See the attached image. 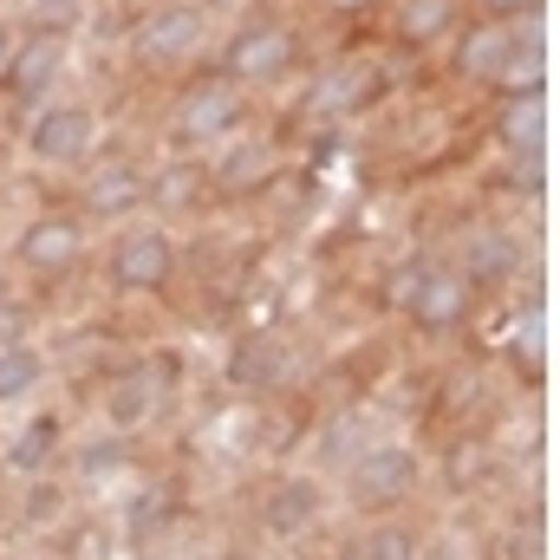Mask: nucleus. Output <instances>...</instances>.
I'll return each instance as SVG.
<instances>
[{"instance_id": "7c9ffc66", "label": "nucleus", "mask_w": 560, "mask_h": 560, "mask_svg": "<svg viewBox=\"0 0 560 560\" xmlns=\"http://www.w3.org/2000/svg\"><path fill=\"white\" fill-rule=\"evenodd\" d=\"M125 7H143V0H125Z\"/></svg>"}, {"instance_id": "2eb2a0df", "label": "nucleus", "mask_w": 560, "mask_h": 560, "mask_svg": "<svg viewBox=\"0 0 560 560\" xmlns=\"http://www.w3.org/2000/svg\"><path fill=\"white\" fill-rule=\"evenodd\" d=\"M287 378V352H280L275 332H242L229 346V385L235 392H275Z\"/></svg>"}, {"instance_id": "a211bd4d", "label": "nucleus", "mask_w": 560, "mask_h": 560, "mask_svg": "<svg viewBox=\"0 0 560 560\" xmlns=\"http://www.w3.org/2000/svg\"><path fill=\"white\" fill-rule=\"evenodd\" d=\"M456 20H463V0H398V39L405 46H443L450 33H456Z\"/></svg>"}, {"instance_id": "39448f33", "label": "nucleus", "mask_w": 560, "mask_h": 560, "mask_svg": "<svg viewBox=\"0 0 560 560\" xmlns=\"http://www.w3.org/2000/svg\"><path fill=\"white\" fill-rule=\"evenodd\" d=\"M92 138H98V112H92L85 98H46V105L33 112V125H26V150H33V163H46V170L85 163V156H92Z\"/></svg>"}, {"instance_id": "412c9836", "label": "nucleus", "mask_w": 560, "mask_h": 560, "mask_svg": "<svg viewBox=\"0 0 560 560\" xmlns=\"http://www.w3.org/2000/svg\"><path fill=\"white\" fill-rule=\"evenodd\" d=\"M372 92H378V66L352 59V66L332 72V85H319V105H326V112H346V105H365Z\"/></svg>"}, {"instance_id": "4be33fe9", "label": "nucleus", "mask_w": 560, "mask_h": 560, "mask_svg": "<svg viewBox=\"0 0 560 560\" xmlns=\"http://www.w3.org/2000/svg\"><path fill=\"white\" fill-rule=\"evenodd\" d=\"M156 398H163V392H156V378H150V372H125V385H118V392H112V423H118V430H138L143 418H150V405H156Z\"/></svg>"}, {"instance_id": "cd10ccee", "label": "nucleus", "mask_w": 560, "mask_h": 560, "mask_svg": "<svg viewBox=\"0 0 560 560\" xmlns=\"http://www.w3.org/2000/svg\"><path fill=\"white\" fill-rule=\"evenodd\" d=\"M7 59H13V33L0 26V85H7Z\"/></svg>"}, {"instance_id": "c756f323", "label": "nucleus", "mask_w": 560, "mask_h": 560, "mask_svg": "<svg viewBox=\"0 0 560 560\" xmlns=\"http://www.w3.org/2000/svg\"><path fill=\"white\" fill-rule=\"evenodd\" d=\"M196 7H202V13H209V7H235V0H196Z\"/></svg>"}, {"instance_id": "393cba45", "label": "nucleus", "mask_w": 560, "mask_h": 560, "mask_svg": "<svg viewBox=\"0 0 560 560\" xmlns=\"http://www.w3.org/2000/svg\"><path fill=\"white\" fill-rule=\"evenodd\" d=\"M26 332H33V306L13 300V293H0V352L7 346H26Z\"/></svg>"}, {"instance_id": "a878e982", "label": "nucleus", "mask_w": 560, "mask_h": 560, "mask_svg": "<svg viewBox=\"0 0 560 560\" xmlns=\"http://www.w3.org/2000/svg\"><path fill=\"white\" fill-rule=\"evenodd\" d=\"M170 509H176V502H170V489L143 495V502H138V515H131V535H138V541H150V528H156V522H163Z\"/></svg>"}, {"instance_id": "f03ea898", "label": "nucleus", "mask_w": 560, "mask_h": 560, "mask_svg": "<svg viewBox=\"0 0 560 560\" xmlns=\"http://www.w3.org/2000/svg\"><path fill=\"white\" fill-rule=\"evenodd\" d=\"M66 66H72V33H20L13 39V59H7V98L20 105V112H39L52 92H59V79H66Z\"/></svg>"}, {"instance_id": "5701e85b", "label": "nucleus", "mask_w": 560, "mask_h": 560, "mask_svg": "<svg viewBox=\"0 0 560 560\" xmlns=\"http://www.w3.org/2000/svg\"><path fill=\"white\" fill-rule=\"evenodd\" d=\"M359 560H418V541H411V528H398V522H378V528L359 541Z\"/></svg>"}, {"instance_id": "0eeeda50", "label": "nucleus", "mask_w": 560, "mask_h": 560, "mask_svg": "<svg viewBox=\"0 0 560 560\" xmlns=\"http://www.w3.org/2000/svg\"><path fill=\"white\" fill-rule=\"evenodd\" d=\"M13 261L39 280L72 275V268L85 261V215H59V209H52V215H33V222L20 229V242H13Z\"/></svg>"}, {"instance_id": "2f4dec72", "label": "nucleus", "mask_w": 560, "mask_h": 560, "mask_svg": "<svg viewBox=\"0 0 560 560\" xmlns=\"http://www.w3.org/2000/svg\"><path fill=\"white\" fill-rule=\"evenodd\" d=\"M0 522H7V515H0Z\"/></svg>"}, {"instance_id": "6ab92c4d", "label": "nucleus", "mask_w": 560, "mask_h": 560, "mask_svg": "<svg viewBox=\"0 0 560 560\" xmlns=\"http://www.w3.org/2000/svg\"><path fill=\"white\" fill-rule=\"evenodd\" d=\"M495 143H502L509 156L548 150V98H502V118H495Z\"/></svg>"}, {"instance_id": "b1692460", "label": "nucleus", "mask_w": 560, "mask_h": 560, "mask_svg": "<svg viewBox=\"0 0 560 560\" xmlns=\"http://www.w3.org/2000/svg\"><path fill=\"white\" fill-rule=\"evenodd\" d=\"M85 7L92 0H26V20H33V33H72L85 20Z\"/></svg>"}, {"instance_id": "ddd939ff", "label": "nucleus", "mask_w": 560, "mask_h": 560, "mask_svg": "<svg viewBox=\"0 0 560 560\" xmlns=\"http://www.w3.org/2000/svg\"><path fill=\"white\" fill-rule=\"evenodd\" d=\"M275 170H280L275 143L242 138V143H229V150L215 156V170H209V189H222V196H255V189H268V183H275Z\"/></svg>"}, {"instance_id": "423d86ee", "label": "nucleus", "mask_w": 560, "mask_h": 560, "mask_svg": "<svg viewBox=\"0 0 560 560\" xmlns=\"http://www.w3.org/2000/svg\"><path fill=\"white\" fill-rule=\"evenodd\" d=\"M242 85H229L222 72L215 79H196V85H183L176 92V105H170V138L176 143H222L235 125H242Z\"/></svg>"}, {"instance_id": "dca6fc26", "label": "nucleus", "mask_w": 560, "mask_h": 560, "mask_svg": "<svg viewBox=\"0 0 560 560\" xmlns=\"http://www.w3.org/2000/svg\"><path fill=\"white\" fill-rule=\"evenodd\" d=\"M319 509H326L319 482H306V476H287V482H275V489H268V502H261V522H268V535L293 541V535H306V528L319 522Z\"/></svg>"}, {"instance_id": "aec40b11", "label": "nucleus", "mask_w": 560, "mask_h": 560, "mask_svg": "<svg viewBox=\"0 0 560 560\" xmlns=\"http://www.w3.org/2000/svg\"><path fill=\"white\" fill-rule=\"evenodd\" d=\"M39 378H46V359H39V346H33V339L0 352V405L33 398V392H39Z\"/></svg>"}, {"instance_id": "bb28decb", "label": "nucleus", "mask_w": 560, "mask_h": 560, "mask_svg": "<svg viewBox=\"0 0 560 560\" xmlns=\"http://www.w3.org/2000/svg\"><path fill=\"white\" fill-rule=\"evenodd\" d=\"M541 0H482V13L489 20H522V13H535Z\"/></svg>"}, {"instance_id": "7ed1b4c3", "label": "nucleus", "mask_w": 560, "mask_h": 560, "mask_svg": "<svg viewBox=\"0 0 560 560\" xmlns=\"http://www.w3.org/2000/svg\"><path fill=\"white\" fill-rule=\"evenodd\" d=\"M202 7L176 0V7H143V20H131V59L143 72H176L196 46H202Z\"/></svg>"}, {"instance_id": "f257e3e1", "label": "nucleus", "mask_w": 560, "mask_h": 560, "mask_svg": "<svg viewBox=\"0 0 560 560\" xmlns=\"http://www.w3.org/2000/svg\"><path fill=\"white\" fill-rule=\"evenodd\" d=\"M300 66V33L287 26V20H248V26H235V39L222 46V79L229 85H275Z\"/></svg>"}, {"instance_id": "c85d7f7f", "label": "nucleus", "mask_w": 560, "mask_h": 560, "mask_svg": "<svg viewBox=\"0 0 560 560\" xmlns=\"http://www.w3.org/2000/svg\"><path fill=\"white\" fill-rule=\"evenodd\" d=\"M332 13H365V7H378V0H326Z\"/></svg>"}, {"instance_id": "9b49d317", "label": "nucleus", "mask_w": 560, "mask_h": 560, "mask_svg": "<svg viewBox=\"0 0 560 560\" xmlns=\"http://www.w3.org/2000/svg\"><path fill=\"white\" fill-rule=\"evenodd\" d=\"M515 20H469L463 33H450L456 46H450V72L456 79H469V85H495V72H502V59L515 52Z\"/></svg>"}, {"instance_id": "9d476101", "label": "nucleus", "mask_w": 560, "mask_h": 560, "mask_svg": "<svg viewBox=\"0 0 560 560\" xmlns=\"http://www.w3.org/2000/svg\"><path fill=\"white\" fill-rule=\"evenodd\" d=\"M469 280L456 275V268H418V280L405 287V313H411V326L418 332H456L463 319H469Z\"/></svg>"}, {"instance_id": "1a4fd4ad", "label": "nucleus", "mask_w": 560, "mask_h": 560, "mask_svg": "<svg viewBox=\"0 0 560 560\" xmlns=\"http://www.w3.org/2000/svg\"><path fill=\"white\" fill-rule=\"evenodd\" d=\"M143 202H150V176H143L138 156H105V163H92V176H85V189H79V215H85V222H125V215H138Z\"/></svg>"}, {"instance_id": "f3484780", "label": "nucleus", "mask_w": 560, "mask_h": 560, "mask_svg": "<svg viewBox=\"0 0 560 560\" xmlns=\"http://www.w3.org/2000/svg\"><path fill=\"white\" fill-rule=\"evenodd\" d=\"M59 450H66V418H59V411H39V418L20 423V436L7 443V469H13V476H39Z\"/></svg>"}, {"instance_id": "4468645a", "label": "nucleus", "mask_w": 560, "mask_h": 560, "mask_svg": "<svg viewBox=\"0 0 560 560\" xmlns=\"http://www.w3.org/2000/svg\"><path fill=\"white\" fill-rule=\"evenodd\" d=\"M489 92L495 98H548V39H541V26L515 33V52L502 59V72H495Z\"/></svg>"}, {"instance_id": "f8f14e48", "label": "nucleus", "mask_w": 560, "mask_h": 560, "mask_svg": "<svg viewBox=\"0 0 560 560\" xmlns=\"http://www.w3.org/2000/svg\"><path fill=\"white\" fill-rule=\"evenodd\" d=\"M456 275L469 280V293H482V287H509V280L522 275V242H515L509 229H469V235H463V261H456Z\"/></svg>"}, {"instance_id": "6e6552de", "label": "nucleus", "mask_w": 560, "mask_h": 560, "mask_svg": "<svg viewBox=\"0 0 560 560\" xmlns=\"http://www.w3.org/2000/svg\"><path fill=\"white\" fill-rule=\"evenodd\" d=\"M105 275H112L118 293H156L176 275V242L163 229H125L105 255Z\"/></svg>"}, {"instance_id": "20e7f679", "label": "nucleus", "mask_w": 560, "mask_h": 560, "mask_svg": "<svg viewBox=\"0 0 560 560\" xmlns=\"http://www.w3.org/2000/svg\"><path fill=\"white\" fill-rule=\"evenodd\" d=\"M418 482H423V463L405 443H365L352 456V469H346V489H352L359 509H398V502L418 495Z\"/></svg>"}]
</instances>
